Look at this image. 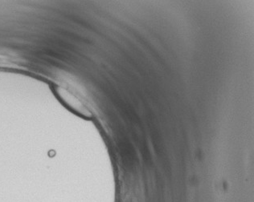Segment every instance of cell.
Listing matches in <instances>:
<instances>
[{
	"label": "cell",
	"instance_id": "6da1fadb",
	"mask_svg": "<svg viewBox=\"0 0 254 202\" xmlns=\"http://www.w3.org/2000/svg\"><path fill=\"white\" fill-rule=\"evenodd\" d=\"M57 93L62 101H63L67 105L72 107V109L76 110L79 112H87L86 107L83 104L82 102L79 101L77 97H75L72 93H69L68 90L59 87L57 89Z\"/></svg>",
	"mask_w": 254,
	"mask_h": 202
}]
</instances>
